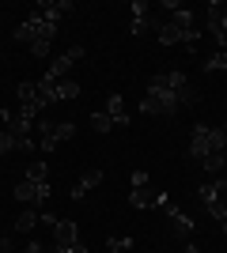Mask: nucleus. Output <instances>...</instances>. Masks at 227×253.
Segmentation results:
<instances>
[{
	"label": "nucleus",
	"mask_w": 227,
	"mask_h": 253,
	"mask_svg": "<svg viewBox=\"0 0 227 253\" xmlns=\"http://www.w3.org/2000/svg\"><path fill=\"white\" fill-rule=\"evenodd\" d=\"M178 110H182L178 95L167 87L163 72H155V76L148 80V95H144V102H140V114H148V117H174Z\"/></svg>",
	"instance_id": "f257e3e1"
},
{
	"label": "nucleus",
	"mask_w": 227,
	"mask_h": 253,
	"mask_svg": "<svg viewBox=\"0 0 227 253\" xmlns=\"http://www.w3.org/2000/svg\"><path fill=\"white\" fill-rule=\"evenodd\" d=\"M15 42H27V45H34V42H53L57 38V27L53 23H45L38 11H34L31 19H23L19 27H15V34H11Z\"/></svg>",
	"instance_id": "f03ea898"
},
{
	"label": "nucleus",
	"mask_w": 227,
	"mask_h": 253,
	"mask_svg": "<svg viewBox=\"0 0 227 253\" xmlns=\"http://www.w3.org/2000/svg\"><path fill=\"white\" fill-rule=\"evenodd\" d=\"M38 125V132H42V140H38V151H53L57 144H65V140H72L76 136V125L72 121H61V125H49V121H34Z\"/></svg>",
	"instance_id": "7ed1b4c3"
},
{
	"label": "nucleus",
	"mask_w": 227,
	"mask_h": 253,
	"mask_svg": "<svg viewBox=\"0 0 227 253\" xmlns=\"http://www.w3.org/2000/svg\"><path fill=\"white\" fill-rule=\"evenodd\" d=\"M0 121H4V128H8L15 140H31L27 132L34 128V121H31L27 114H19V110H8V106H4V110H0Z\"/></svg>",
	"instance_id": "20e7f679"
},
{
	"label": "nucleus",
	"mask_w": 227,
	"mask_h": 253,
	"mask_svg": "<svg viewBox=\"0 0 227 253\" xmlns=\"http://www.w3.org/2000/svg\"><path fill=\"white\" fill-rule=\"evenodd\" d=\"M76 61H84V45H68L61 57H53V64H49V72H45V76H53V80H65V72L72 68Z\"/></svg>",
	"instance_id": "39448f33"
},
{
	"label": "nucleus",
	"mask_w": 227,
	"mask_h": 253,
	"mask_svg": "<svg viewBox=\"0 0 227 253\" xmlns=\"http://www.w3.org/2000/svg\"><path fill=\"white\" fill-rule=\"evenodd\" d=\"M212 155V140H208V125H193V136H189V159H201Z\"/></svg>",
	"instance_id": "423d86ee"
},
{
	"label": "nucleus",
	"mask_w": 227,
	"mask_h": 253,
	"mask_svg": "<svg viewBox=\"0 0 227 253\" xmlns=\"http://www.w3.org/2000/svg\"><path fill=\"white\" fill-rule=\"evenodd\" d=\"M163 211H167V219H171V227H174V234H178V238H189V234H193V219H189L178 204H167Z\"/></svg>",
	"instance_id": "0eeeda50"
},
{
	"label": "nucleus",
	"mask_w": 227,
	"mask_h": 253,
	"mask_svg": "<svg viewBox=\"0 0 227 253\" xmlns=\"http://www.w3.org/2000/svg\"><path fill=\"white\" fill-rule=\"evenodd\" d=\"M68 11H72V0H57V4H49V0H42V4H38V15H42L45 23H61L68 15Z\"/></svg>",
	"instance_id": "6e6552de"
},
{
	"label": "nucleus",
	"mask_w": 227,
	"mask_h": 253,
	"mask_svg": "<svg viewBox=\"0 0 227 253\" xmlns=\"http://www.w3.org/2000/svg\"><path fill=\"white\" fill-rule=\"evenodd\" d=\"M208 34H212L216 45L224 49L227 38H224V4H220V0H216V4H208Z\"/></svg>",
	"instance_id": "1a4fd4ad"
},
{
	"label": "nucleus",
	"mask_w": 227,
	"mask_h": 253,
	"mask_svg": "<svg viewBox=\"0 0 227 253\" xmlns=\"http://www.w3.org/2000/svg\"><path fill=\"white\" fill-rule=\"evenodd\" d=\"M98 181H102V170H98V167L84 170V178H80V181L72 185V193H68V197H72V201H84V193H87V189H95Z\"/></svg>",
	"instance_id": "9d476101"
},
{
	"label": "nucleus",
	"mask_w": 227,
	"mask_h": 253,
	"mask_svg": "<svg viewBox=\"0 0 227 253\" xmlns=\"http://www.w3.org/2000/svg\"><path fill=\"white\" fill-rule=\"evenodd\" d=\"M72 242H80L76 223H72V219H57V227H53V246H72Z\"/></svg>",
	"instance_id": "9b49d317"
},
{
	"label": "nucleus",
	"mask_w": 227,
	"mask_h": 253,
	"mask_svg": "<svg viewBox=\"0 0 227 253\" xmlns=\"http://www.w3.org/2000/svg\"><path fill=\"white\" fill-rule=\"evenodd\" d=\"M106 117L114 121V125H129V110H125V98H121V95L106 98Z\"/></svg>",
	"instance_id": "f8f14e48"
},
{
	"label": "nucleus",
	"mask_w": 227,
	"mask_h": 253,
	"mask_svg": "<svg viewBox=\"0 0 227 253\" xmlns=\"http://www.w3.org/2000/svg\"><path fill=\"white\" fill-rule=\"evenodd\" d=\"M15 98H19V106H34L38 102V80H19V84H15Z\"/></svg>",
	"instance_id": "ddd939ff"
},
{
	"label": "nucleus",
	"mask_w": 227,
	"mask_h": 253,
	"mask_svg": "<svg viewBox=\"0 0 227 253\" xmlns=\"http://www.w3.org/2000/svg\"><path fill=\"white\" fill-rule=\"evenodd\" d=\"M11 151H34V140H15L8 128H4V132H0V155H11Z\"/></svg>",
	"instance_id": "4468645a"
},
{
	"label": "nucleus",
	"mask_w": 227,
	"mask_h": 253,
	"mask_svg": "<svg viewBox=\"0 0 227 253\" xmlns=\"http://www.w3.org/2000/svg\"><path fill=\"white\" fill-rule=\"evenodd\" d=\"M155 31H159V45H178V42L185 45V34H189V31H178L174 23H159Z\"/></svg>",
	"instance_id": "2eb2a0df"
},
{
	"label": "nucleus",
	"mask_w": 227,
	"mask_h": 253,
	"mask_svg": "<svg viewBox=\"0 0 227 253\" xmlns=\"http://www.w3.org/2000/svg\"><path fill=\"white\" fill-rule=\"evenodd\" d=\"M11 227H15V231H34V227H38V208H34V204H23V211H19V219L11 223Z\"/></svg>",
	"instance_id": "dca6fc26"
},
{
	"label": "nucleus",
	"mask_w": 227,
	"mask_h": 253,
	"mask_svg": "<svg viewBox=\"0 0 227 253\" xmlns=\"http://www.w3.org/2000/svg\"><path fill=\"white\" fill-rule=\"evenodd\" d=\"M201 167H205V174H212V178H224L227 155H224V151H212V155H205V159H201Z\"/></svg>",
	"instance_id": "f3484780"
},
{
	"label": "nucleus",
	"mask_w": 227,
	"mask_h": 253,
	"mask_svg": "<svg viewBox=\"0 0 227 253\" xmlns=\"http://www.w3.org/2000/svg\"><path fill=\"white\" fill-rule=\"evenodd\" d=\"M155 193L159 189H133L129 193V208H136V211L140 208H155Z\"/></svg>",
	"instance_id": "a211bd4d"
},
{
	"label": "nucleus",
	"mask_w": 227,
	"mask_h": 253,
	"mask_svg": "<svg viewBox=\"0 0 227 253\" xmlns=\"http://www.w3.org/2000/svg\"><path fill=\"white\" fill-rule=\"evenodd\" d=\"M144 27H148V4H144V0H133V27H129V34H144Z\"/></svg>",
	"instance_id": "6ab92c4d"
},
{
	"label": "nucleus",
	"mask_w": 227,
	"mask_h": 253,
	"mask_svg": "<svg viewBox=\"0 0 227 253\" xmlns=\"http://www.w3.org/2000/svg\"><path fill=\"white\" fill-rule=\"evenodd\" d=\"M38 102H42V106L57 102V80H53V76H42V80H38Z\"/></svg>",
	"instance_id": "aec40b11"
},
{
	"label": "nucleus",
	"mask_w": 227,
	"mask_h": 253,
	"mask_svg": "<svg viewBox=\"0 0 227 253\" xmlns=\"http://www.w3.org/2000/svg\"><path fill=\"white\" fill-rule=\"evenodd\" d=\"M15 201L38 208V185H34V181H19V185H15Z\"/></svg>",
	"instance_id": "412c9836"
},
{
	"label": "nucleus",
	"mask_w": 227,
	"mask_h": 253,
	"mask_svg": "<svg viewBox=\"0 0 227 253\" xmlns=\"http://www.w3.org/2000/svg\"><path fill=\"white\" fill-rule=\"evenodd\" d=\"M171 23L178 27V31H197V27H193V11H189V8H182V4H178V8L171 11Z\"/></svg>",
	"instance_id": "4be33fe9"
},
{
	"label": "nucleus",
	"mask_w": 227,
	"mask_h": 253,
	"mask_svg": "<svg viewBox=\"0 0 227 253\" xmlns=\"http://www.w3.org/2000/svg\"><path fill=\"white\" fill-rule=\"evenodd\" d=\"M87 125H91V132H114V121L106 117V110L91 114V121H87Z\"/></svg>",
	"instance_id": "5701e85b"
},
{
	"label": "nucleus",
	"mask_w": 227,
	"mask_h": 253,
	"mask_svg": "<svg viewBox=\"0 0 227 253\" xmlns=\"http://www.w3.org/2000/svg\"><path fill=\"white\" fill-rule=\"evenodd\" d=\"M76 95H80V84H76V80H57V102L76 98Z\"/></svg>",
	"instance_id": "b1692460"
},
{
	"label": "nucleus",
	"mask_w": 227,
	"mask_h": 253,
	"mask_svg": "<svg viewBox=\"0 0 227 253\" xmlns=\"http://www.w3.org/2000/svg\"><path fill=\"white\" fill-rule=\"evenodd\" d=\"M23 181H34V185H38V181H49L45 163H31V167H27V174H23Z\"/></svg>",
	"instance_id": "393cba45"
},
{
	"label": "nucleus",
	"mask_w": 227,
	"mask_h": 253,
	"mask_svg": "<svg viewBox=\"0 0 227 253\" xmlns=\"http://www.w3.org/2000/svg\"><path fill=\"white\" fill-rule=\"evenodd\" d=\"M205 72H227V49H216L205 61Z\"/></svg>",
	"instance_id": "a878e982"
},
{
	"label": "nucleus",
	"mask_w": 227,
	"mask_h": 253,
	"mask_svg": "<svg viewBox=\"0 0 227 253\" xmlns=\"http://www.w3.org/2000/svg\"><path fill=\"white\" fill-rule=\"evenodd\" d=\"M106 246H110V253H129L136 242H133V234H121V238H110Z\"/></svg>",
	"instance_id": "bb28decb"
},
{
	"label": "nucleus",
	"mask_w": 227,
	"mask_h": 253,
	"mask_svg": "<svg viewBox=\"0 0 227 253\" xmlns=\"http://www.w3.org/2000/svg\"><path fill=\"white\" fill-rule=\"evenodd\" d=\"M201 201H205V208H208V204H216V201H220V189H216V181L201 185Z\"/></svg>",
	"instance_id": "cd10ccee"
},
{
	"label": "nucleus",
	"mask_w": 227,
	"mask_h": 253,
	"mask_svg": "<svg viewBox=\"0 0 227 253\" xmlns=\"http://www.w3.org/2000/svg\"><path fill=\"white\" fill-rule=\"evenodd\" d=\"M49 45H53V42H34V45H31V57L45 61V57H49Z\"/></svg>",
	"instance_id": "c85d7f7f"
},
{
	"label": "nucleus",
	"mask_w": 227,
	"mask_h": 253,
	"mask_svg": "<svg viewBox=\"0 0 227 253\" xmlns=\"http://www.w3.org/2000/svg\"><path fill=\"white\" fill-rule=\"evenodd\" d=\"M133 189H148V170H133Z\"/></svg>",
	"instance_id": "c756f323"
},
{
	"label": "nucleus",
	"mask_w": 227,
	"mask_h": 253,
	"mask_svg": "<svg viewBox=\"0 0 227 253\" xmlns=\"http://www.w3.org/2000/svg\"><path fill=\"white\" fill-rule=\"evenodd\" d=\"M208 215H212V219H227V204H224V201L208 204Z\"/></svg>",
	"instance_id": "7c9ffc66"
},
{
	"label": "nucleus",
	"mask_w": 227,
	"mask_h": 253,
	"mask_svg": "<svg viewBox=\"0 0 227 253\" xmlns=\"http://www.w3.org/2000/svg\"><path fill=\"white\" fill-rule=\"evenodd\" d=\"M68 253H91V250H87L84 242H72V246H68Z\"/></svg>",
	"instance_id": "2f4dec72"
},
{
	"label": "nucleus",
	"mask_w": 227,
	"mask_h": 253,
	"mask_svg": "<svg viewBox=\"0 0 227 253\" xmlns=\"http://www.w3.org/2000/svg\"><path fill=\"white\" fill-rule=\"evenodd\" d=\"M23 253H45V246H42V242H31V246H27Z\"/></svg>",
	"instance_id": "473e14b6"
},
{
	"label": "nucleus",
	"mask_w": 227,
	"mask_h": 253,
	"mask_svg": "<svg viewBox=\"0 0 227 253\" xmlns=\"http://www.w3.org/2000/svg\"><path fill=\"white\" fill-rule=\"evenodd\" d=\"M0 253H11V238H0Z\"/></svg>",
	"instance_id": "72a5a7b5"
},
{
	"label": "nucleus",
	"mask_w": 227,
	"mask_h": 253,
	"mask_svg": "<svg viewBox=\"0 0 227 253\" xmlns=\"http://www.w3.org/2000/svg\"><path fill=\"white\" fill-rule=\"evenodd\" d=\"M185 253H201V250H197V246H193V242H189V246H185Z\"/></svg>",
	"instance_id": "f704fd0d"
},
{
	"label": "nucleus",
	"mask_w": 227,
	"mask_h": 253,
	"mask_svg": "<svg viewBox=\"0 0 227 253\" xmlns=\"http://www.w3.org/2000/svg\"><path fill=\"white\" fill-rule=\"evenodd\" d=\"M53 253H68V246H53Z\"/></svg>",
	"instance_id": "c9c22d12"
},
{
	"label": "nucleus",
	"mask_w": 227,
	"mask_h": 253,
	"mask_svg": "<svg viewBox=\"0 0 227 253\" xmlns=\"http://www.w3.org/2000/svg\"><path fill=\"white\" fill-rule=\"evenodd\" d=\"M224 136H227V117H224Z\"/></svg>",
	"instance_id": "e433bc0d"
},
{
	"label": "nucleus",
	"mask_w": 227,
	"mask_h": 253,
	"mask_svg": "<svg viewBox=\"0 0 227 253\" xmlns=\"http://www.w3.org/2000/svg\"><path fill=\"white\" fill-rule=\"evenodd\" d=\"M224 238H227V219H224Z\"/></svg>",
	"instance_id": "4c0bfd02"
}]
</instances>
